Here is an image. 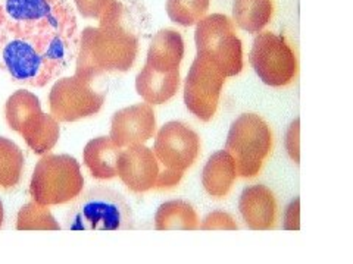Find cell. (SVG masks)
<instances>
[{"instance_id": "cell-20", "label": "cell", "mask_w": 353, "mask_h": 264, "mask_svg": "<svg viewBox=\"0 0 353 264\" xmlns=\"http://www.w3.org/2000/svg\"><path fill=\"white\" fill-rule=\"evenodd\" d=\"M272 14V0H234L233 2V21L250 34H258L267 27Z\"/></svg>"}, {"instance_id": "cell-27", "label": "cell", "mask_w": 353, "mask_h": 264, "mask_svg": "<svg viewBox=\"0 0 353 264\" xmlns=\"http://www.w3.org/2000/svg\"><path fill=\"white\" fill-rule=\"evenodd\" d=\"M299 124L301 120L296 119L294 122L290 125L289 131L285 134V148L289 156L299 164Z\"/></svg>"}, {"instance_id": "cell-26", "label": "cell", "mask_w": 353, "mask_h": 264, "mask_svg": "<svg viewBox=\"0 0 353 264\" xmlns=\"http://www.w3.org/2000/svg\"><path fill=\"white\" fill-rule=\"evenodd\" d=\"M74 3L84 18H101L110 0H74Z\"/></svg>"}, {"instance_id": "cell-9", "label": "cell", "mask_w": 353, "mask_h": 264, "mask_svg": "<svg viewBox=\"0 0 353 264\" xmlns=\"http://www.w3.org/2000/svg\"><path fill=\"white\" fill-rule=\"evenodd\" d=\"M225 76L202 56H196L184 81V103L189 112L202 122L216 113Z\"/></svg>"}, {"instance_id": "cell-8", "label": "cell", "mask_w": 353, "mask_h": 264, "mask_svg": "<svg viewBox=\"0 0 353 264\" xmlns=\"http://www.w3.org/2000/svg\"><path fill=\"white\" fill-rule=\"evenodd\" d=\"M105 94L97 93L90 81L80 76H66L52 87L49 94L50 115L58 122H75L101 112Z\"/></svg>"}, {"instance_id": "cell-15", "label": "cell", "mask_w": 353, "mask_h": 264, "mask_svg": "<svg viewBox=\"0 0 353 264\" xmlns=\"http://www.w3.org/2000/svg\"><path fill=\"white\" fill-rule=\"evenodd\" d=\"M180 80V69L158 72L145 65L136 78V91L149 104H163L179 91Z\"/></svg>"}, {"instance_id": "cell-3", "label": "cell", "mask_w": 353, "mask_h": 264, "mask_svg": "<svg viewBox=\"0 0 353 264\" xmlns=\"http://www.w3.org/2000/svg\"><path fill=\"white\" fill-rule=\"evenodd\" d=\"M68 230H130L134 229L131 207L119 192L94 188L81 197L65 214Z\"/></svg>"}, {"instance_id": "cell-21", "label": "cell", "mask_w": 353, "mask_h": 264, "mask_svg": "<svg viewBox=\"0 0 353 264\" xmlns=\"http://www.w3.org/2000/svg\"><path fill=\"white\" fill-rule=\"evenodd\" d=\"M24 162V153L15 142L0 137V188L9 190L19 184Z\"/></svg>"}, {"instance_id": "cell-7", "label": "cell", "mask_w": 353, "mask_h": 264, "mask_svg": "<svg viewBox=\"0 0 353 264\" xmlns=\"http://www.w3.org/2000/svg\"><path fill=\"white\" fill-rule=\"evenodd\" d=\"M249 60L259 80L270 87L290 84L297 72V59L289 43L271 31L258 32Z\"/></svg>"}, {"instance_id": "cell-28", "label": "cell", "mask_w": 353, "mask_h": 264, "mask_svg": "<svg viewBox=\"0 0 353 264\" xmlns=\"http://www.w3.org/2000/svg\"><path fill=\"white\" fill-rule=\"evenodd\" d=\"M183 175H184V172H181V170H174V169L163 168V169L159 170L157 182H154V188H157V190L174 188L175 185L180 184Z\"/></svg>"}, {"instance_id": "cell-18", "label": "cell", "mask_w": 353, "mask_h": 264, "mask_svg": "<svg viewBox=\"0 0 353 264\" xmlns=\"http://www.w3.org/2000/svg\"><path fill=\"white\" fill-rule=\"evenodd\" d=\"M19 134L26 140L27 146L39 156L49 153L59 140L61 128L57 118L48 113H37L31 116L22 125Z\"/></svg>"}, {"instance_id": "cell-23", "label": "cell", "mask_w": 353, "mask_h": 264, "mask_svg": "<svg viewBox=\"0 0 353 264\" xmlns=\"http://www.w3.org/2000/svg\"><path fill=\"white\" fill-rule=\"evenodd\" d=\"M18 230H59L61 225L54 220L48 206H41L36 201L28 203L18 212L17 217Z\"/></svg>"}, {"instance_id": "cell-4", "label": "cell", "mask_w": 353, "mask_h": 264, "mask_svg": "<svg viewBox=\"0 0 353 264\" xmlns=\"http://www.w3.org/2000/svg\"><path fill=\"white\" fill-rule=\"evenodd\" d=\"M84 178L80 163L70 154H43L30 182L32 200L41 206H59L83 192Z\"/></svg>"}, {"instance_id": "cell-30", "label": "cell", "mask_w": 353, "mask_h": 264, "mask_svg": "<svg viewBox=\"0 0 353 264\" xmlns=\"http://www.w3.org/2000/svg\"><path fill=\"white\" fill-rule=\"evenodd\" d=\"M3 217H5V210H3V203L0 201V228L3 225Z\"/></svg>"}, {"instance_id": "cell-24", "label": "cell", "mask_w": 353, "mask_h": 264, "mask_svg": "<svg viewBox=\"0 0 353 264\" xmlns=\"http://www.w3.org/2000/svg\"><path fill=\"white\" fill-rule=\"evenodd\" d=\"M211 0H167V14L175 24L192 27L201 21Z\"/></svg>"}, {"instance_id": "cell-11", "label": "cell", "mask_w": 353, "mask_h": 264, "mask_svg": "<svg viewBox=\"0 0 353 264\" xmlns=\"http://www.w3.org/2000/svg\"><path fill=\"white\" fill-rule=\"evenodd\" d=\"M157 132V118L149 103H137L118 110L110 120L109 138L119 148L145 144Z\"/></svg>"}, {"instance_id": "cell-12", "label": "cell", "mask_w": 353, "mask_h": 264, "mask_svg": "<svg viewBox=\"0 0 353 264\" xmlns=\"http://www.w3.org/2000/svg\"><path fill=\"white\" fill-rule=\"evenodd\" d=\"M161 163L152 148L145 144H131L121 150L117 162V173L132 192H146L154 188Z\"/></svg>"}, {"instance_id": "cell-13", "label": "cell", "mask_w": 353, "mask_h": 264, "mask_svg": "<svg viewBox=\"0 0 353 264\" xmlns=\"http://www.w3.org/2000/svg\"><path fill=\"white\" fill-rule=\"evenodd\" d=\"M239 210L249 229L270 230L274 228L277 217V201L268 186L253 185L243 190Z\"/></svg>"}, {"instance_id": "cell-17", "label": "cell", "mask_w": 353, "mask_h": 264, "mask_svg": "<svg viewBox=\"0 0 353 264\" xmlns=\"http://www.w3.org/2000/svg\"><path fill=\"white\" fill-rule=\"evenodd\" d=\"M121 148L117 147L109 137H97L87 142L83 151L85 168L94 179H112L117 173V162Z\"/></svg>"}, {"instance_id": "cell-10", "label": "cell", "mask_w": 353, "mask_h": 264, "mask_svg": "<svg viewBox=\"0 0 353 264\" xmlns=\"http://www.w3.org/2000/svg\"><path fill=\"white\" fill-rule=\"evenodd\" d=\"M201 151V138L189 125L180 120L165 124L157 134L153 153L163 168L187 170Z\"/></svg>"}, {"instance_id": "cell-29", "label": "cell", "mask_w": 353, "mask_h": 264, "mask_svg": "<svg viewBox=\"0 0 353 264\" xmlns=\"http://www.w3.org/2000/svg\"><path fill=\"white\" fill-rule=\"evenodd\" d=\"M299 203L301 200L299 198H296L293 200L289 207H287V210L284 213V225L283 228L287 230H297L301 228L299 225Z\"/></svg>"}, {"instance_id": "cell-16", "label": "cell", "mask_w": 353, "mask_h": 264, "mask_svg": "<svg viewBox=\"0 0 353 264\" xmlns=\"http://www.w3.org/2000/svg\"><path fill=\"white\" fill-rule=\"evenodd\" d=\"M237 178L236 164L230 153L219 150L208 159L202 172V185L205 191L214 198H224Z\"/></svg>"}, {"instance_id": "cell-19", "label": "cell", "mask_w": 353, "mask_h": 264, "mask_svg": "<svg viewBox=\"0 0 353 264\" xmlns=\"http://www.w3.org/2000/svg\"><path fill=\"white\" fill-rule=\"evenodd\" d=\"M157 230H196L199 216L194 207L184 200H171L159 206L154 214Z\"/></svg>"}, {"instance_id": "cell-6", "label": "cell", "mask_w": 353, "mask_h": 264, "mask_svg": "<svg viewBox=\"0 0 353 264\" xmlns=\"http://www.w3.org/2000/svg\"><path fill=\"white\" fill-rule=\"evenodd\" d=\"M271 148V129L259 115L243 113L231 124L224 150L233 157L237 176H256L270 156Z\"/></svg>"}, {"instance_id": "cell-22", "label": "cell", "mask_w": 353, "mask_h": 264, "mask_svg": "<svg viewBox=\"0 0 353 264\" xmlns=\"http://www.w3.org/2000/svg\"><path fill=\"white\" fill-rule=\"evenodd\" d=\"M41 112L39 97L26 90H18L8 98L5 104V116L9 128L18 132L27 120Z\"/></svg>"}, {"instance_id": "cell-2", "label": "cell", "mask_w": 353, "mask_h": 264, "mask_svg": "<svg viewBox=\"0 0 353 264\" xmlns=\"http://www.w3.org/2000/svg\"><path fill=\"white\" fill-rule=\"evenodd\" d=\"M99 27H87L79 38L75 75L85 81L108 72H127L139 54V34L130 9L110 0Z\"/></svg>"}, {"instance_id": "cell-5", "label": "cell", "mask_w": 353, "mask_h": 264, "mask_svg": "<svg viewBox=\"0 0 353 264\" xmlns=\"http://www.w3.org/2000/svg\"><path fill=\"white\" fill-rule=\"evenodd\" d=\"M197 54L211 62L225 78L243 69V46L236 34L234 21L223 14L203 16L196 24Z\"/></svg>"}, {"instance_id": "cell-1", "label": "cell", "mask_w": 353, "mask_h": 264, "mask_svg": "<svg viewBox=\"0 0 353 264\" xmlns=\"http://www.w3.org/2000/svg\"><path fill=\"white\" fill-rule=\"evenodd\" d=\"M79 38L68 0H0V69L14 82L41 88L59 78Z\"/></svg>"}, {"instance_id": "cell-14", "label": "cell", "mask_w": 353, "mask_h": 264, "mask_svg": "<svg viewBox=\"0 0 353 264\" xmlns=\"http://www.w3.org/2000/svg\"><path fill=\"white\" fill-rule=\"evenodd\" d=\"M184 58V40L179 31L165 28L153 36L146 56V65L153 71L171 72L180 69Z\"/></svg>"}, {"instance_id": "cell-25", "label": "cell", "mask_w": 353, "mask_h": 264, "mask_svg": "<svg viewBox=\"0 0 353 264\" xmlns=\"http://www.w3.org/2000/svg\"><path fill=\"white\" fill-rule=\"evenodd\" d=\"M199 228L202 230H237L239 225L228 213L215 210L203 219V223L199 225Z\"/></svg>"}]
</instances>
